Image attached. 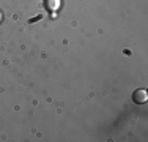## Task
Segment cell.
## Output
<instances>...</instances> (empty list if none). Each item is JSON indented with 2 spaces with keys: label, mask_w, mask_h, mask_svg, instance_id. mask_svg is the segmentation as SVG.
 Segmentation results:
<instances>
[{
  "label": "cell",
  "mask_w": 148,
  "mask_h": 142,
  "mask_svg": "<svg viewBox=\"0 0 148 142\" xmlns=\"http://www.w3.org/2000/svg\"><path fill=\"white\" fill-rule=\"evenodd\" d=\"M147 99H148V95H147V92L145 90H136L134 92V101L137 103V104H143V103H147Z\"/></svg>",
  "instance_id": "cell-1"
},
{
  "label": "cell",
  "mask_w": 148,
  "mask_h": 142,
  "mask_svg": "<svg viewBox=\"0 0 148 142\" xmlns=\"http://www.w3.org/2000/svg\"><path fill=\"white\" fill-rule=\"evenodd\" d=\"M60 6V0H46V8L51 10V11H55Z\"/></svg>",
  "instance_id": "cell-2"
},
{
  "label": "cell",
  "mask_w": 148,
  "mask_h": 142,
  "mask_svg": "<svg viewBox=\"0 0 148 142\" xmlns=\"http://www.w3.org/2000/svg\"><path fill=\"white\" fill-rule=\"evenodd\" d=\"M0 19H2V14H0Z\"/></svg>",
  "instance_id": "cell-3"
}]
</instances>
